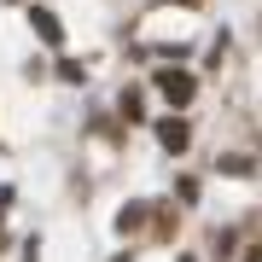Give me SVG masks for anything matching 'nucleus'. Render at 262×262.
<instances>
[{"label": "nucleus", "mask_w": 262, "mask_h": 262, "mask_svg": "<svg viewBox=\"0 0 262 262\" xmlns=\"http://www.w3.org/2000/svg\"><path fill=\"white\" fill-rule=\"evenodd\" d=\"M6 198H12V192H6V187H0V215H6Z\"/></svg>", "instance_id": "20e7f679"}, {"label": "nucleus", "mask_w": 262, "mask_h": 262, "mask_svg": "<svg viewBox=\"0 0 262 262\" xmlns=\"http://www.w3.org/2000/svg\"><path fill=\"white\" fill-rule=\"evenodd\" d=\"M29 18H35V29H41V41H64V29H58V18H53V12H29Z\"/></svg>", "instance_id": "7ed1b4c3"}, {"label": "nucleus", "mask_w": 262, "mask_h": 262, "mask_svg": "<svg viewBox=\"0 0 262 262\" xmlns=\"http://www.w3.org/2000/svg\"><path fill=\"white\" fill-rule=\"evenodd\" d=\"M158 140H163L169 151H181V146H187V122H181V117H169V122H158Z\"/></svg>", "instance_id": "f03ea898"}, {"label": "nucleus", "mask_w": 262, "mask_h": 262, "mask_svg": "<svg viewBox=\"0 0 262 262\" xmlns=\"http://www.w3.org/2000/svg\"><path fill=\"white\" fill-rule=\"evenodd\" d=\"M158 88H163V99H175V105H187L198 82H192L187 70H163V76H158Z\"/></svg>", "instance_id": "f257e3e1"}]
</instances>
